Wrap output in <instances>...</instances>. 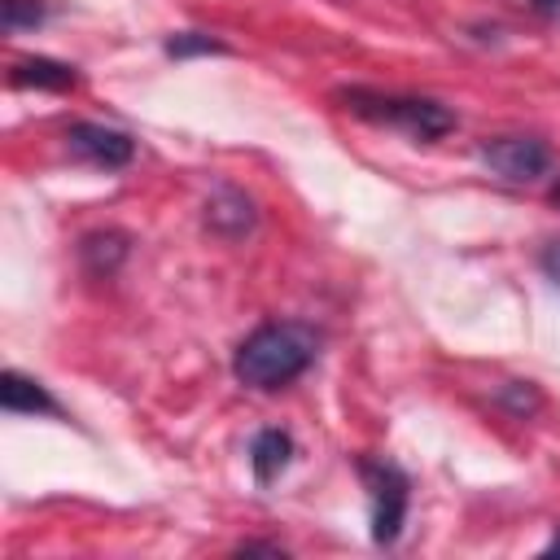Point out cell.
<instances>
[{
	"label": "cell",
	"mask_w": 560,
	"mask_h": 560,
	"mask_svg": "<svg viewBox=\"0 0 560 560\" xmlns=\"http://www.w3.org/2000/svg\"><path fill=\"white\" fill-rule=\"evenodd\" d=\"M319 354V332L302 319H271L258 324L232 354V372L245 389H284L293 385Z\"/></svg>",
	"instance_id": "6da1fadb"
},
{
	"label": "cell",
	"mask_w": 560,
	"mask_h": 560,
	"mask_svg": "<svg viewBox=\"0 0 560 560\" xmlns=\"http://www.w3.org/2000/svg\"><path fill=\"white\" fill-rule=\"evenodd\" d=\"M337 101L354 118L407 131L411 140H438V136L455 131V114L442 101H429V96H394V92H372V88H346V92H337Z\"/></svg>",
	"instance_id": "7a4b0ae2"
},
{
	"label": "cell",
	"mask_w": 560,
	"mask_h": 560,
	"mask_svg": "<svg viewBox=\"0 0 560 560\" xmlns=\"http://www.w3.org/2000/svg\"><path fill=\"white\" fill-rule=\"evenodd\" d=\"M363 486H368V508H372V542L376 547H394L407 521V499H411V481L394 459L381 455H359L354 459Z\"/></svg>",
	"instance_id": "3957f363"
},
{
	"label": "cell",
	"mask_w": 560,
	"mask_h": 560,
	"mask_svg": "<svg viewBox=\"0 0 560 560\" xmlns=\"http://www.w3.org/2000/svg\"><path fill=\"white\" fill-rule=\"evenodd\" d=\"M477 153L508 184H529V179H542L551 171V149L542 140H534V136H494Z\"/></svg>",
	"instance_id": "277c9868"
},
{
	"label": "cell",
	"mask_w": 560,
	"mask_h": 560,
	"mask_svg": "<svg viewBox=\"0 0 560 560\" xmlns=\"http://www.w3.org/2000/svg\"><path fill=\"white\" fill-rule=\"evenodd\" d=\"M66 144H70L74 158H83L101 171H122L136 158V140L118 127H105V122H70Z\"/></svg>",
	"instance_id": "5b68a950"
},
{
	"label": "cell",
	"mask_w": 560,
	"mask_h": 560,
	"mask_svg": "<svg viewBox=\"0 0 560 560\" xmlns=\"http://www.w3.org/2000/svg\"><path fill=\"white\" fill-rule=\"evenodd\" d=\"M0 407L9 416H66L61 402L35 381V376H22L18 368H9L0 376Z\"/></svg>",
	"instance_id": "8992f818"
},
{
	"label": "cell",
	"mask_w": 560,
	"mask_h": 560,
	"mask_svg": "<svg viewBox=\"0 0 560 560\" xmlns=\"http://www.w3.org/2000/svg\"><path fill=\"white\" fill-rule=\"evenodd\" d=\"M254 201L241 192V188H219L210 201H206V228L223 241H236L254 228Z\"/></svg>",
	"instance_id": "52a82bcc"
},
{
	"label": "cell",
	"mask_w": 560,
	"mask_h": 560,
	"mask_svg": "<svg viewBox=\"0 0 560 560\" xmlns=\"http://www.w3.org/2000/svg\"><path fill=\"white\" fill-rule=\"evenodd\" d=\"M9 83L13 88H39V92H70L79 83V74H74V66L52 61V57H18L9 70Z\"/></svg>",
	"instance_id": "ba28073f"
},
{
	"label": "cell",
	"mask_w": 560,
	"mask_h": 560,
	"mask_svg": "<svg viewBox=\"0 0 560 560\" xmlns=\"http://www.w3.org/2000/svg\"><path fill=\"white\" fill-rule=\"evenodd\" d=\"M127 254H131V236L127 232H114V228L88 232L79 241V262L88 267V276H114L127 262Z\"/></svg>",
	"instance_id": "9c48e42d"
},
{
	"label": "cell",
	"mask_w": 560,
	"mask_h": 560,
	"mask_svg": "<svg viewBox=\"0 0 560 560\" xmlns=\"http://www.w3.org/2000/svg\"><path fill=\"white\" fill-rule=\"evenodd\" d=\"M289 459H293V438L284 429L254 433V442H249V468H254V481L258 486H271L289 468Z\"/></svg>",
	"instance_id": "30bf717a"
},
{
	"label": "cell",
	"mask_w": 560,
	"mask_h": 560,
	"mask_svg": "<svg viewBox=\"0 0 560 560\" xmlns=\"http://www.w3.org/2000/svg\"><path fill=\"white\" fill-rule=\"evenodd\" d=\"M162 52L175 57V61H188V57H210V52H232L219 35H206V31H171L162 39Z\"/></svg>",
	"instance_id": "8fae6325"
},
{
	"label": "cell",
	"mask_w": 560,
	"mask_h": 560,
	"mask_svg": "<svg viewBox=\"0 0 560 560\" xmlns=\"http://www.w3.org/2000/svg\"><path fill=\"white\" fill-rule=\"evenodd\" d=\"M44 18H48L44 0H0V26H4V35H18L26 26H39Z\"/></svg>",
	"instance_id": "7c38bea8"
},
{
	"label": "cell",
	"mask_w": 560,
	"mask_h": 560,
	"mask_svg": "<svg viewBox=\"0 0 560 560\" xmlns=\"http://www.w3.org/2000/svg\"><path fill=\"white\" fill-rule=\"evenodd\" d=\"M499 402L503 407H512V416H529V411H538V389L529 385V381H508L503 389H499Z\"/></svg>",
	"instance_id": "4fadbf2b"
},
{
	"label": "cell",
	"mask_w": 560,
	"mask_h": 560,
	"mask_svg": "<svg viewBox=\"0 0 560 560\" xmlns=\"http://www.w3.org/2000/svg\"><path fill=\"white\" fill-rule=\"evenodd\" d=\"M538 267H542V276H547L556 289H560V236L542 245V254H538Z\"/></svg>",
	"instance_id": "5bb4252c"
},
{
	"label": "cell",
	"mask_w": 560,
	"mask_h": 560,
	"mask_svg": "<svg viewBox=\"0 0 560 560\" xmlns=\"http://www.w3.org/2000/svg\"><path fill=\"white\" fill-rule=\"evenodd\" d=\"M534 9H538V13H556V9H560V0H534Z\"/></svg>",
	"instance_id": "9a60e30c"
},
{
	"label": "cell",
	"mask_w": 560,
	"mask_h": 560,
	"mask_svg": "<svg viewBox=\"0 0 560 560\" xmlns=\"http://www.w3.org/2000/svg\"><path fill=\"white\" fill-rule=\"evenodd\" d=\"M542 556H560V534H556V538H551V542L542 547Z\"/></svg>",
	"instance_id": "2e32d148"
},
{
	"label": "cell",
	"mask_w": 560,
	"mask_h": 560,
	"mask_svg": "<svg viewBox=\"0 0 560 560\" xmlns=\"http://www.w3.org/2000/svg\"><path fill=\"white\" fill-rule=\"evenodd\" d=\"M551 201H556V206H560V179H556V184H551Z\"/></svg>",
	"instance_id": "e0dca14e"
}]
</instances>
